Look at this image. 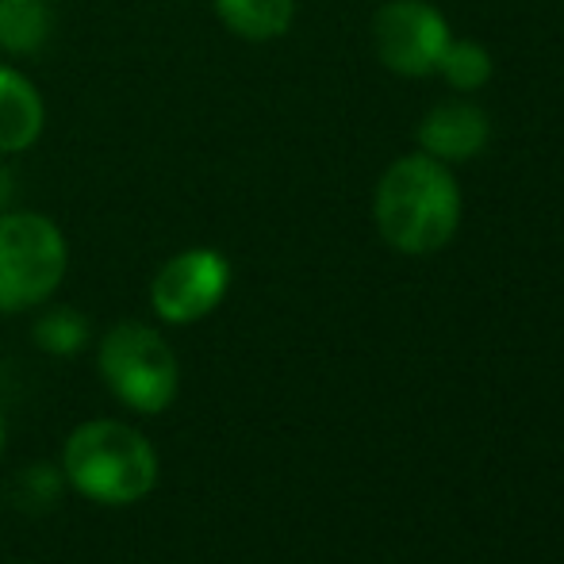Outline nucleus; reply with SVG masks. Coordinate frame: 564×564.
<instances>
[{"instance_id":"obj_10","label":"nucleus","mask_w":564,"mask_h":564,"mask_svg":"<svg viewBox=\"0 0 564 564\" xmlns=\"http://www.w3.org/2000/svg\"><path fill=\"white\" fill-rule=\"evenodd\" d=\"M51 35V12L43 0H0V46L31 54Z\"/></svg>"},{"instance_id":"obj_13","label":"nucleus","mask_w":564,"mask_h":564,"mask_svg":"<svg viewBox=\"0 0 564 564\" xmlns=\"http://www.w3.org/2000/svg\"><path fill=\"white\" fill-rule=\"evenodd\" d=\"M4 200H8V177L0 173V204H4Z\"/></svg>"},{"instance_id":"obj_11","label":"nucleus","mask_w":564,"mask_h":564,"mask_svg":"<svg viewBox=\"0 0 564 564\" xmlns=\"http://www.w3.org/2000/svg\"><path fill=\"white\" fill-rule=\"evenodd\" d=\"M438 74L446 77L457 93H476L491 82V54L480 43L468 39H449L438 58Z\"/></svg>"},{"instance_id":"obj_3","label":"nucleus","mask_w":564,"mask_h":564,"mask_svg":"<svg viewBox=\"0 0 564 564\" xmlns=\"http://www.w3.org/2000/svg\"><path fill=\"white\" fill-rule=\"evenodd\" d=\"M66 238L46 216H0V312L43 304L66 276Z\"/></svg>"},{"instance_id":"obj_9","label":"nucleus","mask_w":564,"mask_h":564,"mask_svg":"<svg viewBox=\"0 0 564 564\" xmlns=\"http://www.w3.org/2000/svg\"><path fill=\"white\" fill-rule=\"evenodd\" d=\"M216 12L238 39L269 43L292 28L296 0H216Z\"/></svg>"},{"instance_id":"obj_12","label":"nucleus","mask_w":564,"mask_h":564,"mask_svg":"<svg viewBox=\"0 0 564 564\" xmlns=\"http://www.w3.org/2000/svg\"><path fill=\"white\" fill-rule=\"evenodd\" d=\"M85 338H89V323H85L74 307H58V312L43 315V319L35 323V341L54 357L77 354V349L85 346Z\"/></svg>"},{"instance_id":"obj_1","label":"nucleus","mask_w":564,"mask_h":564,"mask_svg":"<svg viewBox=\"0 0 564 564\" xmlns=\"http://www.w3.org/2000/svg\"><path fill=\"white\" fill-rule=\"evenodd\" d=\"M377 230L392 250L423 258L449 246L460 224V188L446 162L408 154L384 170L372 200Z\"/></svg>"},{"instance_id":"obj_4","label":"nucleus","mask_w":564,"mask_h":564,"mask_svg":"<svg viewBox=\"0 0 564 564\" xmlns=\"http://www.w3.org/2000/svg\"><path fill=\"white\" fill-rule=\"evenodd\" d=\"M100 372L119 403L158 415L177 395V357L170 341L142 323H119L100 341Z\"/></svg>"},{"instance_id":"obj_7","label":"nucleus","mask_w":564,"mask_h":564,"mask_svg":"<svg viewBox=\"0 0 564 564\" xmlns=\"http://www.w3.org/2000/svg\"><path fill=\"white\" fill-rule=\"evenodd\" d=\"M419 147L423 154L438 158L446 165H460L473 162L491 139V119L484 108L465 105V100H449V105H438L423 116L419 123Z\"/></svg>"},{"instance_id":"obj_2","label":"nucleus","mask_w":564,"mask_h":564,"mask_svg":"<svg viewBox=\"0 0 564 564\" xmlns=\"http://www.w3.org/2000/svg\"><path fill=\"white\" fill-rule=\"evenodd\" d=\"M66 480L97 503H134L158 484V453L134 426L97 419L69 434L62 453Z\"/></svg>"},{"instance_id":"obj_8","label":"nucleus","mask_w":564,"mask_h":564,"mask_svg":"<svg viewBox=\"0 0 564 564\" xmlns=\"http://www.w3.org/2000/svg\"><path fill=\"white\" fill-rule=\"evenodd\" d=\"M43 131V100L35 85L0 66V154L28 150Z\"/></svg>"},{"instance_id":"obj_6","label":"nucleus","mask_w":564,"mask_h":564,"mask_svg":"<svg viewBox=\"0 0 564 564\" xmlns=\"http://www.w3.org/2000/svg\"><path fill=\"white\" fill-rule=\"evenodd\" d=\"M230 265L216 250H185L158 269L150 284V304L165 323H196L216 312L227 296Z\"/></svg>"},{"instance_id":"obj_14","label":"nucleus","mask_w":564,"mask_h":564,"mask_svg":"<svg viewBox=\"0 0 564 564\" xmlns=\"http://www.w3.org/2000/svg\"><path fill=\"white\" fill-rule=\"evenodd\" d=\"M0 449H4V419H0Z\"/></svg>"},{"instance_id":"obj_5","label":"nucleus","mask_w":564,"mask_h":564,"mask_svg":"<svg viewBox=\"0 0 564 564\" xmlns=\"http://www.w3.org/2000/svg\"><path fill=\"white\" fill-rule=\"evenodd\" d=\"M449 39L446 15L426 0H392L372 20L377 58L400 77L438 74V58Z\"/></svg>"}]
</instances>
